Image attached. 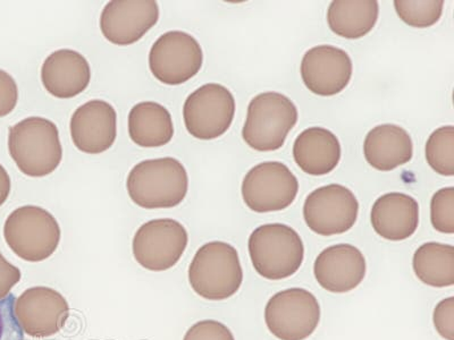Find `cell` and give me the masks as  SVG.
Instances as JSON below:
<instances>
[{"label": "cell", "mask_w": 454, "mask_h": 340, "mask_svg": "<svg viewBox=\"0 0 454 340\" xmlns=\"http://www.w3.org/2000/svg\"><path fill=\"white\" fill-rule=\"evenodd\" d=\"M301 78L312 93L336 96L350 83L354 65L347 51L328 44L311 48L303 56Z\"/></svg>", "instance_id": "15"}, {"label": "cell", "mask_w": 454, "mask_h": 340, "mask_svg": "<svg viewBox=\"0 0 454 340\" xmlns=\"http://www.w3.org/2000/svg\"><path fill=\"white\" fill-rule=\"evenodd\" d=\"M129 135L142 148H160L174 136L172 115L163 104L144 101L129 113Z\"/></svg>", "instance_id": "22"}, {"label": "cell", "mask_w": 454, "mask_h": 340, "mask_svg": "<svg viewBox=\"0 0 454 340\" xmlns=\"http://www.w3.org/2000/svg\"><path fill=\"white\" fill-rule=\"evenodd\" d=\"M15 297L0 299V340H24V333L14 313Z\"/></svg>", "instance_id": "29"}, {"label": "cell", "mask_w": 454, "mask_h": 340, "mask_svg": "<svg viewBox=\"0 0 454 340\" xmlns=\"http://www.w3.org/2000/svg\"><path fill=\"white\" fill-rule=\"evenodd\" d=\"M299 182L286 165L267 161L251 168L243 178L242 197L257 213L281 212L294 204Z\"/></svg>", "instance_id": "10"}, {"label": "cell", "mask_w": 454, "mask_h": 340, "mask_svg": "<svg viewBox=\"0 0 454 340\" xmlns=\"http://www.w3.org/2000/svg\"><path fill=\"white\" fill-rule=\"evenodd\" d=\"M431 221L434 229L442 234H454V189H441L431 202Z\"/></svg>", "instance_id": "27"}, {"label": "cell", "mask_w": 454, "mask_h": 340, "mask_svg": "<svg viewBox=\"0 0 454 340\" xmlns=\"http://www.w3.org/2000/svg\"><path fill=\"white\" fill-rule=\"evenodd\" d=\"M90 81V65L78 51L56 50L44 59L42 82L55 98H74L87 90Z\"/></svg>", "instance_id": "18"}, {"label": "cell", "mask_w": 454, "mask_h": 340, "mask_svg": "<svg viewBox=\"0 0 454 340\" xmlns=\"http://www.w3.org/2000/svg\"><path fill=\"white\" fill-rule=\"evenodd\" d=\"M70 129L76 149L89 155H99L115 143L116 111L107 101H88L73 113Z\"/></svg>", "instance_id": "16"}, {"label": "cell", "mask_w": 454, "mask_h": 340, "mask_svg": "<svg viewBox=\"0 0 454 340\" xmlns=\"http://www.w3.org/2000/svg\"><path fill=\"white\" fill-rule=\"evenodd\" d=\"M297 123L298 109L287 97L261 93L250 101L242 137L255 151H277Z\"/></svg>", "instance_id": "6"}, {"label": "cell", "mask_w": 454, "mask_h": 340, "mask_svg": "<svg viewBox=\"0 0 454 340\" xmlns=\"http://www.w3.org/2000/svg\"><path fill=\"white\" fill-rule=\"evenodd\" d=\"M294 158L295 163L308 175H327L340 163V141L326 128H307L300 133L294 142Z\"/></svg>", "instance_id": "21"}, {"label": "cell", "mask_w": 454, "mask_h": 340, "mask_svg": "<svg viewBox=\"0 0 454 340\" xmlns=\"http://www.w3.org/2000/svg\"><path fill=\"white\" fill-rule=\"evenodd\" d=\"M320 305L311 291L289 289L273 295L265 306V322L279 340H305L319 325Z\"/></svg>", "instance_id": "7"}, {"label": "cell", "mask_w": 454, "mask_h": 340, "mask_svg": "<svg viewBox=\"0 0 454 340\" xmlns=\"http://www.w3.org/2000/svg\"><path fill=\"white\" fill-rule=\"evenodd\" d=\"M160 19V7L153 0H113L100 15L101 34L117 46L139 42Z\"/></svg>", "instance_id": "14"}, {"label": "cell", "mask_w": 454, "mask_h": 340, "mask_svg": "<svg viewBox=\"0 0 454 340\" xmlns=\"http://www.w3.org/2000/svg\"><path fill=\"white\" fill-rule=\"evenodd\" d=\"M248 250L254 268L269 281H282L301 268L305 245L292 227L267 224L251 233Z\"/></svg>", "instance_id": "4"}, {"label": "cell", "mask_w": 454, "mask_h": 340, "mask_svg": "<svg viewBox=\"0 0 454 340\" xmlns=\"http://www.w3.org/2000/svg\"><path fill=\"white\" fill-rule=\"evenodd\" d=\"M14 313L24 334L47 338L59 334L70 317V305L59 291L36 286L15 299Z\"/></svg>", "instance_id": "13"}, {"label": "cell", "mask_w": 454, "mask_h": 340, "mask_svg": "<svg viewBox=\"0 0 454 340\" xmlns=\"http://www.w3.org/2000/svg\"><path fill=\"white\" fill-rule=\"evenodd\" d=\"M397 16L405 24L413 27L425 28L435 26L443 13V0H395Z\"/></svg>", "instance_id": "26"}, {"label": "cell", "mask_w": 454, "mask_h": 340, "mask_svg": "<svg viewBox=\"0 0 454 340\" xmlns=\"http://www.w3.org/2000/svg\"><path fill=\"white\" fill-rule=\"evenodd\" d=\"M10 249L27 262H42L56 252L62 237L56 218L46 209L24 205L14 210L4 225Z\"/></svg>", "instance_id": "5"}, {"label": "cell", "mask_w": 454, "mask_h": 340, "mask_svg": "<svg viewBox=\"0 0 454 340\" xmlns=\"http://www.w3.org/2000/svg\"><path fill=\"white\" fill-rule=\"evenodd\" d=\"M379 13V3L375 0H335L328 7L327 23L335 35L355 40L374 28Z\"/></svg>", "instance_id": "23"}, {"label": "cell", "mask_w": 454, "mask_h": 340, "mask_svg": "<svg viewBox=\"0 0 454 340\" xmlns=\"http://www.w3.org/2000/svg\"><path fill=\"white\" fill-rule=\"evenodd\" d=\"M188 243V232L181 222L161 218L139 227L133 237L132 251L142 268L160 273L180 261Z\"/></svg>", "instance_id": "9"}, {"label": "cell", "mask_w": 454, "mask_h": 340, "mask_svg": "<svg viewBox=\"0 0 454 340\" xmlns=\"http://www.w3.org/2000/svg\"><path fill=\"white\" fill-rule=\"evenodd\" d=\"M189 282L194 293L208 301L232 298L243 282L237 249L221 241L202 245L189 267Z\"/></svg>", "instance_id": "3"}, {"label": "cell", "mask_w": 454, "mask_h": 340, "mask_svg": "<svg viewBox=\"0 0 454 340\" xmlns=\"http://www.w3.org/2000/svg\"><path fill=\"white\" fill-rule=\"evenodd\" d=\"M19 101V88L13 76L0 70V119L10 115Z\"/></svg>", "instance_id": "31"}, {"label": "cell", "mask_w": 454, "mask_h": 340, "mask_svg": "<svg viewBox=\"0 0 454 340\" xmlns=\"http://www.w3.org/2000/svg\"><path fill=\"white\" fill-rule=\"evenodd\" d=\"M235 99L224 85L208 83L186 98L184 120L190 135L210 141L224 135L233 123Z\"/></svg>", "instance_id": "8"}, {"label": "cell", "mask_w": 454, "mask_h": 340, "mask_svg": "<svg viewBox=\"0 0 454 340\" xmlns=\"http://www.w3.org/2000/svg\"><path fill=\"white\" fill-rule=\"evenodd\" d=\"M21 270L8 262L0 253V299L6 298L12 289L21 281Z\"/></svg>", "instance_id": "32"}, {"label": "cell", "mask_w": 454, "mask_h": 340, "mask_svg": "<svg viewBox=\"0 0 454 340\" xmlns=\"http://www.w3.org/2000/svg\"><path fill=\"white\" fill-rule=\"evenodd\" d=\"M8 151L24 175H51L63 159L59 128L43 117H27L10 128Z\"/></svg>", "instance_id": "2"}, {"label": "cell", "mask_w": 454, "mask_h": 340, "mask_svg": "<svg viewBox=\"0 0 454 340\" xmlns=\"http://www.w3.org/2000/svg\"><path fill=\"white\" fill-rule=\"evenodd\" d=\"M359 204L346 186H322L307 197L303 218L312 232L322 236L347 233L358 220Z\"/></svg>", "instance_id": "12"}, {"label": "cell", "mask_w": 454, "mask_h": 340, "mask_svg": "<svg viewBox=\"0 0 454 340\" xmlns=\"http://www.w3.org/2000/svg\"><path fill=\"white\" fill-rule=\"evenodd\" d=\"M372 228L384 240H408L419 226V205L403 193H387L377 198L372 208Z\"/></svg>", "instance_id": "19"}, {"label": "cell", "mask_w": 454, "mask_h": 340, "mask_svg": "<svg viewBox=\"0 0 454 340\" xmlns=\"http://www.w3.org/2000/svg\"><path fill=\"white\" fill-rule=\"evenodd\" d=\"M364 155L372 168L390 172L412 159L411 137L397 125H380L368 132L364 143Z\"/></svg>", "instance_id": "20"}, {"label": "cell", "mask_w": 454, "mask_h": 340, "mask_svg": "<svg viewBox=\"0 0 454 340\" xmlns=\"http://www.w3.org/2000/svg\"><path fill=\"white\" fill-rule=\"evenodd\" d=\"M12 189L11 177L8 175L7 170L0 164V206L7 201L10 197Z\"/></svg>", "instance_id": "33"}, {"label": "cell", "mask_w": 454, "mask_h": 340, "mask_svg": "<svg viewBox=\"0 0 454 340\" xmlns=\"http://www.w3.org/2000/svg\"><path fill=\"white\" fill-rule=\"evenodd\" d=\"M416 277L434 289H445L454 283L453 245L429 242L419 246L412 258Z\"/></svg>", "instance_id": "24"}, {"label": "cell", "mask_w": 454, "mask_h": 340, "mask_svg": "<svg viewBox=\"0 0 454 340\" xmlns=\"http://www.w3.org/2000/svg\"><path fill=\"white\" fill-rule=\"evenodd\" d=\"M184 340H235L232 331L216 320H202L194 323Z\"/></svg>", "instance_id": "28"}, {"label": "cell", "mask_w": 454, "mask_h": 340, "mask_svg": "<svg viewBox=\"0 0 454 340\" xmlns=\"http://www.w3.org/2000/svg\"><path fill=\"white\" fill-rule=\"evenodd\" d=\"M367 263L362 251L351 244L328 246L314 263L316 281L322 289L334 294H346L363 282Z\"/></svg>", "instance_id": "17"}, {"label": "cell", "mask_w": 454, "mask_h": 340, "mask_svg": "<svg viewBox=\"0 0 454 340\" xmlns=\"http://www.w3.org/2000/svg\"><path fill=\"white\" fill-rule=\"evenodd\" d=\"M434 328L445 340H454V298L442 299L433 313Z\"/></svg>", "instance_id": "30"}, {"label": "cell", "mask_w": 454, "mask_h": 340, "mask_svg": "<svg viewBox=\"0 0 454 340\" xmlns=\"http://www.w3.org/2000/svg\"><path fill=\"white\" fill-rule=\"evenodd\" d=\"M127 189L129 198L141 208H174L188 194V173L176 158L141 161L129 173Z\"/></svg>", "instance_id": "1"}, {"label": "cell", "mask_w": 454, "mask_h": 340, "mask_svg": "<svg viewBox=\"0 0 454 340\" xmlns=\"http://www.w3.org/2000/svg\"><path fill=\"white\" fill-rule=\"evenodd\" d=\"M426 160L442 176L454 175V128H437L426 143Z\"/></svg>", "instance_id": "25"}, {"label": "cell", "mask_w": 454, "mask_h": 340, "mask_svg": "<svg viewBox=\"0 0 454 340\" xmlns=\"http://www.w3.org/2000/svg\"><path fill=\"white\" fill-rule=\"evenodd\" d=\"M200 43L184 31H169L157 39L149 52L150 72L166 85L188 82L201 70Z\"/></svg>", "instance_id": "11"}]
</instances>
